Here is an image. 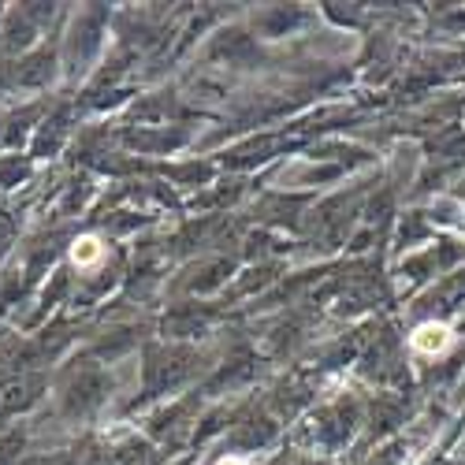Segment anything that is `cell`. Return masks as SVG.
I'll return each instance as SVG.
<instances>
[{"label":"cell","instance_id":"cell-1","mask_svg":"<svg viewBox=\"0 0 465 465\" xmlns=\"http://www.w3.org/2000/svg\"><path fill=\"white\" fill-rule=\"evenodd\" d=\"M454 346V331L443 324V321H424L413 328L410 335V351L420 354V358H440Z\"/></svg>","mask_w":465,"mask_h":465},{"label":"cell","instance_id":"cell-2","mask_svg":"<svg viewBox=\"0 0 465 465\" xmlns=\"http://www.w3.org/2000/svg\"><path fill=\"white\" fill-rule=\"evenodd\" d=\"M101 261H104V242L97 235L74 239V246H71V264L74 268H97Z\"/></svg>","mask_w":465,"mask_h":465},{"label":"cell","instance_id":"cell-3","mask_svg":"<svg viewBox=\"0 0 465 465\" xmlns=\"http://www.w3.org/2000/svg\"><path fill=\"white\" fill-rule=\"evenodd\" d=\"M216 465H253L250 458H242V454H227V458H220Z\"/></svg>","mask_w":465,"mask_h":465}]
</instances>
